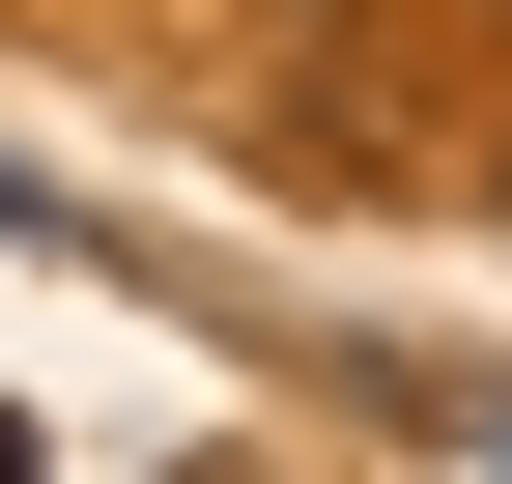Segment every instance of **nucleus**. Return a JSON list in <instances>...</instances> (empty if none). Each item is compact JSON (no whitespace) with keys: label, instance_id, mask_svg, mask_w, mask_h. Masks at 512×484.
<instances>
[{"label":"nucleus","instance_id":"obj_1","mask_svg":"<svg viewBox=\"0 0 512 484\" xmlns=\"http://www.w3.org/2000/svg\"><path fill=\"white\" fill-rule=\"evenodd\" d=\"M0 484H29V428H0Z\"/></svg>","mask_w":512,"mask_h":484}]
</instances>
